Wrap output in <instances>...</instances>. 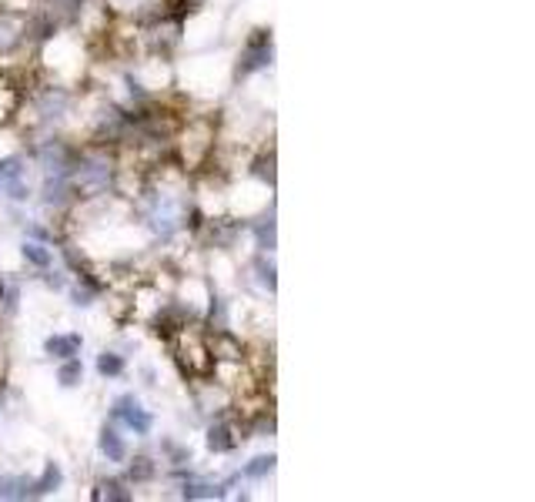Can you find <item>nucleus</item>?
<instances>
[{"instance_id": "1", "label": "nucleus", "mask_w": 535, "mask_h": 502, "mask_svg": "<svg viewBox=\"0 0 535 502\" xmlns=\"http://www.w3.org/2000/svg\"><path fill=\"white\" fill-rule=\"evenodd\" d=\"M110 416L118 418V422H124L127 429L134 435H148L154 429V418L148 409H141V402L134 399V395H121L118 402H114V409H110Z\"/></svg>"}, {"instance_id": "2", "label": "nucleus", "mask_w": 535, "mask_h": 502, "mask_svg": "<svg viewBox=\"0 0 535 502\" xmlns=\"http://www.w3.org/2000/svg\"><path fill=\"white\" fill-rule=\"evenodd\" d=\"M268 64H272V34L258 30V37L247 41L241 64H238V74H255V70H264Z\"/></svg>"}, {"instance_id": "3", "label": "nucleus", "mask_w": 535, "mask_h": 502, "mask_svg": "<svg viewBox=\"0 0 535 502\" xmlns=\"http://www.w3.org/2000/svg\"><path fill=\"white\" fill-rule=\"evenodd\" d=\"M81 345H84V338L77 332H68V335H51L47 342H44V352L51 355V359H74L77 352H81Z\"/></svg>"}, {"instance_id": "4", "label": "nucleus", "mask_w": 535, "mask_h": 502, "mask_svg": "<svg viewBox=\"0 0 535 502\" xmlns=\"http://www.w3.org/2000/svg\"><path fill=\"white\" fill-rule=\"evenodd\" d=\"M238 435H234V425L231 422H215L211 425V433H207V446H211V452H231V449H238Z\"/></svg>"}, {"instance_id": "5", "label": "nucleus", "mask_w": 535, "mask_h": 502, "mask_svg": "<svg viewBox=\"0 0 535 502\" xmlns=\"http://www.w3.org/2000/svg\"><path fill=\"white\" fill-rule=\"evenodd\" d=\"M101 452L108 456V462H124V459H127V446H124V439L118 435V429H110V425H104V429H101Z\"/></svg>"}, {"instance_id": "6", "label": "nucleus", "mask_w": 535, "mask_h": 502, "mask_svg": "<svg viewBox=\"0 0 535 502\" xmlns=\"http://www.w3.org/2000/svg\"><path fill=\"white\" fill-rule=\"evenodd\" d=\"M30 482L24 475H0V499H28Z\"/></svg>"}, {"instance_id": "7", "label": "nucleus", "mask_w": 535, "mask_h": 502, "mask_svg": "<svg viewBox=\"0 0 535 502\" xmlns=\"http://www.w3.org/2000/svg\"><path fill=\"white\" fill-rule=\"evenodd\" d=\"M81 378H84V365H81V359H77V355H74V359H64V365L57 368V382H61L64 389L81 385Z\"/></svg>"}, {"instance_id": "8", "label": "nucleus", "mask_w": 535, "mask_h": 502, "mask_svg": "<svg viewBox=\"0 0 535 502\" xmlns=\"http://www.w3.org/2000/svg\"><path fill=\"white\" fill-rule=\"evenodd\" d=\"M57 486H61V466H57V462H47L41 482H30V496H47V492H54Z\"/></svg>"}, {"instance_id": "9", "label": "nucleus", "mask_w": 535, "mask_h": 502, "mask_svg": "<svg viewBox=\"0 0 535 502\" xmlns=\"http://www.w3.org/2000/svg\"><path fill=\"white\" fill-rule=\"evenodd\" d=\"M221 489L224 486H211V482H201V479H188V482H184V499H218V496H224Z\"/></svg>"}, {"instance_id": "10", "label": "nucleus", "mask_w": 535, "mask_h": 502, "mask_svg": "<svg viewBox=\"0 0 535 502\" xmlns=\"http://www.w3.org/2000/svg\"><path fill=\"white\" fill-rule=\"evenodd\" d=\"M97 372L104 378H118L124 372V359L118 352H101V355H97Z\"/></svg>"}, {"instance_id": "11", "label": "nucleus", "mask_w": 535, "mask_h": 502, "mask_svg": "<svg viewBox=\"0 0 535 502\" xmlns=\"http://www.w3.org/2000/svg\"><path fill=\"white\" fill-rule=\"evenodd\" d=\"M24 258H28L30 265H37V268H51V262H54V255L44 248L41 241H24Z\"/></svg>"}, {"instance_id": "12", "label": "nucleus", "mask_w": 535, "mask_h": 502, "mask_svg": "<svg viewBox=\"0 0 535 502\" xmlns=\"http://www.w3.org/2000/svg\"><path fill=\"white\" fill-rule=\"evenodd\" d=\"M275 473V456H258L245 466V479H264Z\"/></svg>"}, {"instance_id": "13", "label": "nucleus", "mask_w": 535, "mask_h": 502, "mask_svg": "<svg viewBox=\"0 0 535 502\" xmlns=\"http://www.w3.org/2000/svg\"><path fill=\"white\" fill-rule=\"evenodd\" d=\"M101 492H97V499H118V502H127L131 499V492H124V482L118 479H110V482H101Z\"/></svg>"}, {"instance_id": "14", "label": "nucleus", "mask_w": 535, "mask_h": 502, "mask_svg": "<svg viewBox=\"0 0 535 502\" xmlns=\"http://www.w3.org/2000/svg\"><path fill=\"white\" fill-rule=\"evenodd\" d=\"M151 475H154L151 459H134V466H131V479H134V482H144V479H151Z\"/></svg>"}, {"instance_id": "15", "label": "nucleus", "mask_w": 535, "mask_h": 502, "mask_svg": "<svg viewBox=\"0 0 535 502\" xmlns=\"http://www.w3.org/2000/svg\"><path fill=\"white\" fill-rule=\"evenodd\" d=\"M258 268H261V281H264V285H268V288H275V265H272V262H264V258H261V262H258Z\"/></svg>"}]
</instances>
